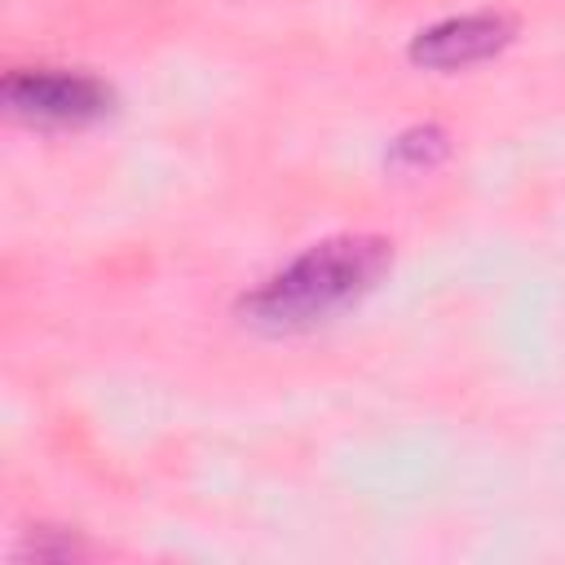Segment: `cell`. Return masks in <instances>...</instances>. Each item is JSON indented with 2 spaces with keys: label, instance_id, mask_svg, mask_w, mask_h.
<instances>
[{
  "label": "cell",
  "instance_id": "cell-1",
  "mask_svg": "<svg viewBox=\"0 0 565 565\" xmlns=\"http://www.w3.org/2000/svg\"><path fill=\"white\" fill-rule=\"evenodd\" d=\"M388 265H393V247L384 238L340 234V238L309 247L274 278H265L252 296H243L238 313L247 327H260L274 335L305 331L313 322L335 318L353 300H362L384 278Z\"/></svg>",
  "mask_w": 565,
  "mask_h": 565
},
{
  "label": "cell",
  "instance_id": "cell-2",
  "mask_svg": "<svg viewBox=\"0 0 565 565\" xmlns=\"http://www.w3.org/2000/svg\"><path fill=\"white\" fill-rule=\"evenodd\" d=\"M4 102L35 124H88L110 110V88L79 71H13L4 79Z\"/></svg>",
  "mask_w": 565,
  "mask_h": 565
},
{
  "label": "cell",
  "instance_id": "cell-3",
  "mask_svg": "<svg viewBox=\"0 0 565 565\" xmlns=\"http://www.w3.org/2000/svg\"><path fill=\"white\" fill-rule=\"evenodd\" d=\"M516 35V22L508 13H463L446 18L411 40V62L428 71H459L472 62H486L503 53Z\"/></svg>",
  "mask_w": 565,
  "mask_h": 565
},
{
  "label": "cell",
  "instance_id": "cell-4",
  "mask_svg": "<svg viewBox=\"0 0 565 565\" xmlns=\"http://www.w3.org/2000/svg\"><path fill=\"white\" fill-rule=\"evenodd\" d=\"M446 150H450L446 132H441V128H433V124H424V128L402 132V137L393 141L388 159H393V168H406V172H428V168H437V163L446 159Z\"/></svg>",
  "mask_w": 565,
  "mask_h": 565
}]
</instances>
